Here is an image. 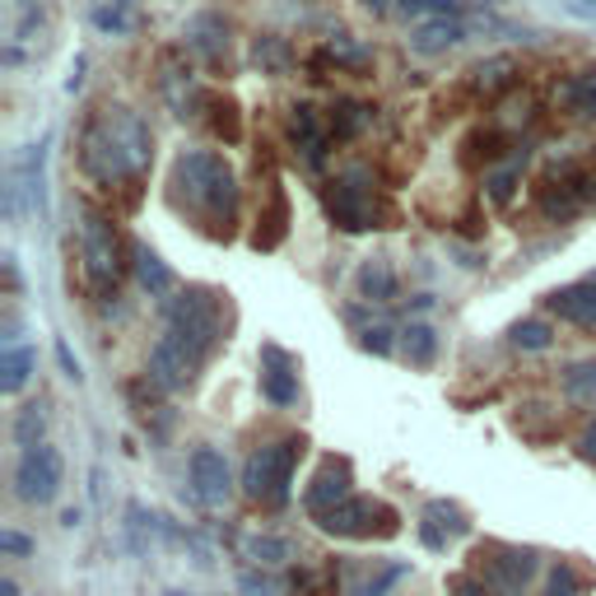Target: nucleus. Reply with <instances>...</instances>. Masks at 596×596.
Segmentation results:
<instances>
[{"instance_id":"nucleus-1","label":"nucleus","mask_w":596,"mask_h":596,"mask_svg":"<svg viewBox=\"0 0 596 596\" xmlns=\"http://www.w3.org/2000/svg\"><path fill=\"white\" fill-rule=\"evenodd\" d=\"M149 159H154L149 126L126 108H102L80 136V164L102 187L136 183V177L149 168Z\"/></svg>"},{"instance_id":"nucleus-2","label":"nucleus","mask_w":596,"mask_h":596,"mask_svg":"<svg viewBox=\"0 0 596 596\" xmlns=\"http://www.w3.org/2000/svg\"><path fill=\"white\" fill-rule=\"evenodd\" d=\"M177 201H187V211L205 219L215 238H228L233 215H238V177H233L228 159L215 149H187L173 168Z\"/></svg>"},{"instance_id":"nucleus-3","label":"nucleus","mask_w":596,"mask_h":596,"mask_svg":"<svg viewBox=\"0 0 596 596\" xmlns=\"http://www.w3.org/2000/svg\"><path fill=\"white\" fill-rule=\"evenodd\" d=\"M303 457V438H284V443H266L256 448L243 466V495L256 504H271L280 508L290 499V485H294V466Z\"/></svg>"},{"instance_id":"nucleus-4","label":"nucleus","mask_w":596,"mask_h":596,"mask_svg":"<svg viewBox=\"0 0 596 596\" xmlns=\"http://www.w3.org/2000/svg\"><path fill=\"white\" fill-rule=\"evenodd\" d=\"M369 173L364 168H350L341 183H335V192L326 196V215L335 228H345V233H364V228H382L378 219H387L392 211L369 192Z\"/></svg>"},{"instance_id":"nucleus-5","label":"nucleus","mask_w":596,"mask_h":596,"mask_svg":"<svg viewBox=\"0 0 596 596\" xmlns=\"http://www.w3.org/2000/svg\"><path fill=\"white\" fill-rule=\"evenodd\" d=\"M168 331H173L196 359H205V354L215 350V341H219V307H215V299L201 294V290H187L183 299H173V307H168Z\"/></svg>"},{"instance_id":"nucleus-6","label":"nucleus","mask_w":596,"mask_h":596,"mask_svg":"<svg viewBox=\"0 0 596 596\" xmlns=\"http://www.w3.org/2000/svg\"><path fill=\"white\" fill-rule=\"evenodd\" d=\"M80 256L94 284H117L121 275V247L113 219H102L94 205H80Z\"/></svg>"},{"instance_id":"nucleus-7","label":"nucleus","mask_w":596,"mask_h":596,"mask_svg":"<svg viewBox=\"0 0 596 596\" xmlns=\"http://www.w3.org/2000/svg\"><path fill=\"white\" fill-rule=\"evenodd\" d=\"M322 531H331V536H345V540H364V536H397L401 531V517L387 508V504H378V499H369V495H354L350 504H341L335 512H326L322 522H317Z\"/></svg>"},{"instance_id":"nucleus-8","label":"nucleus","mask_w":596,"mask_h":596,"mask_svg":"<svg viewBox=\"0 0 596 596\" xmlns=\"http://www.w3.org/2000/svg\"><path fill=\"white\" fill-rule=\"evenodd\" d=\"M61 476H66V461L57 448H23L19 466H14V495L23 504H51L57 499V489H61Z\"/></svg>"},{"instance_id":"nucleus-9","label":"nucleus","mask_w":596,"mask_h":596,"mask_svg":"<svg viewBox=\"0 0 596 596\" xmlns=\"http://www.w3.org/2000/svg\"><path fill=\"white\" fill-rule=\"evenodd\" d=\"M350 499H354V471H350V461L345 457H326L317 466V476L307 480V489H303V508L322 522L326 512H335V508L350 504Z\"/></svg>"},{"instance_id":"nucleus-10","label":"nucleus","mask_w":596,"mask_h":596,"mask_svg":"<svg viewBox=\"0 0 596 596\" xmlns=\"http://www.w3.org/2000/svg\"><path fill=\"white\" fill-rule=\"evenodd\" d=\"M196 369H201V359L177 341L173 331H164V341L149 350V378L164 387V392H183V387L196 378Z\"/></svg>"},{"instance_id":"nucleus-11","label":"nucleus","mask_w":596,"mask_h":596,"mask_svg":"<svg viewBox=\"0 0 596 596\" xmlns=\"http://www.w3.org/2000/svg\"><path fill=\"white\" fill-rule=\"evenodd\" d=\"M192 489L205 508H224L233 499V471H228L224 452H215V448L192 452Z\"/></svg>"},{"instance_id":"nucleus-12","label":"nucleus","mask_w":596,"mask_h":596,"mask_svg":"<svg viewBox=\"0 0 596 596\" xmlns=\"http://www.w3.org/2000/svg\"><path fill=\"white\" fill-rule=\"evenodd\" d=\"M476 559H485V555H476ZM531 568H536V555L531 550H504V559H485V578L495 583L499 596H517V592L527 587Z\"/></svg>"},{"instance_id":"nucleus-13","label":"nucleus","mask_w":596,"mask_h":596,"mask_svg":"<svg viewBox=\"0 0 596 596\" xmlns=\"http://www.w3.org/2000/svg\"><path fill=\"white\" fill-rule=\"evenodd\" d=\"M290 136L303 154V164L307 168H322L326 159V145H331V131H322V121H317V108H307V102H299L294 117H290Z\"/></svg>"},{"instance_id":"nucleus-14","label":"nucleus","mask_w":596,"mask_h":596,"mask_svg":"<svg viewBox=\"0 0 596 596\" xmlns=\"http://www.w3.org/2000/svg\"><path fill=\"white\" fill-rule=\"evenodd\" d=\"M424 546L429 550H448V540H457V536H466L471 531V522H466V512L457 508V504H448V499H433L429 508H424Z\"/></svg>"},{"instance_id":"nucleus-15","label":"nucleus","mask_w":596,"mask_h":596,"mask_svg":"<svg viewBox=\"0 0 596 596\" xmlns=\"http://www.w3.org/2000/svg\"><path fill=\"white\" fill-rule=\"evenodd\" d=\"M262 359H266V369H262V392H266L275 406H294V401H299V373H294V364H290V354L275 350V345H266Z\"/></svg>"},{"instance_id":"nucleus-16","label":"nucleus","mask_w":596,"mask_h":596,"mask_svg":"<svg viewBox=\"0 0 596 596\" xmlns=\"http://www.w3.org/2000/svg\"><path fill=\"white\" fill-rule=\"evenodd\" d=\"M466 38V23L461 19H424L410 29V51L414 57H438V51H448Z\"/></svg>"},{"instance_id":"nucleus-17","label":"nucleus","mask_w":596,"mask_h":596,"mask_svg":"<svg viewBox=\"0 0 596 596\" xmlns=\"http://www.w3.org/2000/svg\"><path fill=\"white\" fill-rule=\"evenodd\" d=\"M550 307H555V313H559L564 322L596 331V280H587V284H568V290H555V294H550Z\"/></svg>"},{"instance_id":"nucleus-18","label":"nucleus","mask_w":596,"mask_h":596,"mask_svg":"<svg viewBox=\"0 0 596 596\" xmlns=\"http://www.w3.org/2000/svg\"><path fill=\"white\" fill-rule=\"evenodd\" d=\"M517 75H522V66H517V57H489L471 70V94L476 98H499L504 89L517 85Z\"/></svg>"},{"instance_id":"nucleus-19","label":"nucleus","mask_w":596,"mask_h":596,"mask_svg":"<svg viewBox=\"0 0 596 596\" xmlns=\"http://www.w3.org/2000/svg\"><path fill=\"white\" fill-rule=\"evenodd\" d=\"M284 228H290V201H284V192L271 183V196H266L262 219H256V238H252V247H256V252L280 247V243H284Z\"/></svg>"},{"instance_id":"nucleus-20","label":"nucleus","mask_w":596,"mask_h":596,"mask_svg":"<svg viewBox=\"0 0 596 596\" xmlns=\"http://www.w3.org/2000/svg\"><path fill=\"white\" fill-rule=\"evenodd\" d=\"M555 102L564 113H578V117H596V70H578L568 75V80L559 85Z\"/></svg>"},{"instance_id":"nucleus-21","label":"nucleus","mask_w":596,"mask_h":596,"mask_svg":"<svg viewBox=\"0 0 596 596\" xmlns=\"http://www.w3.org/2000/svg\"><path fill=\"white\" fill-rule=\"evenodd\" d=\"M33 369H38V354L29 345H6V354H0V392L6 397L23 392V382L33 378Z\"/></svg>"},{"instance_id":"nucleus-22","label":"nucleus","mask_w":596,"mask_h":596,"mask_svg":"<svg viewBox=\"0 0 596 596\" xmlns=\"http://www.w3.org/2000/svg\"><path fill=\"white\" fill-rule=\"evenodd\" d=\"M359 294L373 299V303H392L397 299V275L387 256H369L364 271H359Z\"/></svg>"},{"instance_id":"nucleus-23","label":"nucleus","mask_w":596,"mask_h":596,"mask_svg":"<svg viewBox=\"0 0 596 596\" xmlns=\"http://www.w3.org/2000/svg\"><path fill=\"white\" fill-rule=\"evenodd\" d=\"M192 108H211L215 117H211V126H215V136H224V140H238L243 136V121H238V102L233 98H219V94H201Z\"/></svg>"},{"instance_id":"nucleus-24","label":"nucleus","mask_w":596,"mask_h":596,"mask_svg":"<svg viewBox=\"0 0 596 596\" xmlns=\"http://www.w3.org/2000/svg\"><path fill=\"white\" fill-rule=\"evenodd\" d=\"M136 275H140V284L154 294V299H164V294H173V271L159 262V252H149V247H136Z\"/></svg>"},{"instance_id":"nucleus-25","label":"nucleus","mask_w":596,"mask_h":596,"mask_svg":"<svg viewBox=\"0 0 596 596\" xmlns=\"http://www.w3.org/2000/svg\"><path fill=\"white\" fill-rule=\"evenodd\" d=\"M369 121H373V108H364V102H350V98H341V102H335V108H331V126H326V131H331L335 140H350V136H359V131H364Z\"/></svg>"},{"instance_id":"nucleus-26","label":"nucleus","mask_w":596,"mask_h":596,"mask_svg":"<svg viewBox=\"0 0 596 596\" xmlns=\"http://www.w3.org/2000/svg\"><path fill=\"white\" fill-rule=\"evenodd\" d=\"M517 183H522V159L495 164V168L485 173V187H489V201H495V205H508L517 196Z\"/></svg>"},{"instance_id":"nucleus-27","label":"nucleus","mask_w":596,"mask_h":596,"mask_svg":"<svg viewBox=\"0 0 596 596\" xmlns=\"http://www.w3.org/2000/svg\"><path fill=\"white\" fill-rule=\"evenodd\" d=\"M564 392L583 406H596V359H583V364L564 369Z\"/></svg>"},{"instance_id":"nucleus-28","label":"nucleus","mask_w":596,"mask_h":596,"mask_svg":"<svg viewBox=\"0 0 596 596\" xmlns=\"http://www.w3.org/2000/svg\"><path fill=\"white\" fill-rule=\"evenodd\" d=\"M406 359H410V364H433V354H438V335H433V326H424V322H410L406 326Z\"/></svg>"},{"instance_id":"nucleus-29","label":"nucleus","mask_w":596,"mask_h":596,"mask_svg":"<svg viewBox=\"0 0 596 596\" xmlns=\"http://www.w3.org/2000/svg\"><path fill=\"white\" fill-rule=\"evenodd\" d=\"M42 429H47V414H42V406L19 410V420H14V438H19L23 448H38V443H42Z\"/></svg>"},{"instance_id":"nucleus-30","label":"nucleus","mask_w":596,"mask_h":596,"mask_svg":"<svg viewBox=\"0 0 596 596\" xmlns=\"http://www.w3.org/2000/svg\"><path fill=\"white\" fill-rule=\"evenodd\" d=\"M550 341H555V331L546 322H517L512 326V345L517 350H550Z\"/></svg>"},{"instance_id":"nucleus-31","label":"nucleus","mask_w":596,"mask_h":596,"mask_svg":"<svg viewBox=\"0 0 596 596\" xmlns=\"http://www.w3.org/2000/svg\"><path fill=\"white\" fill-rule=\"evenodd\" d=\"M326 51H331L335 61H345V66H369V61H373V51H369L364 42H354L350 33H335V38L326 42Z\"/></svg>"},{"instance_id":"nucleus-32","label":"nucleus","mask_w":596,"mask_h":596,"mask_svg":"<svg viewBox=\"0 0 596 596\" xmlns=\"http://www.w3.org/2000/svg\"><path fill=\"white\" fill-rule=\"evenodd\" d=\"M457 6L461 0H401V10L414 14V19H457Z\"/></svg>"},{"instance_id":"nucleus-33","label":"nucleus","mask_w":596,"mask_h":596,"mask_svg":"<svg viewBox=\"0 0 596 596\" xmlns=\"http://www.w3.org/2000/svg\"><path fill=\"white\" fill-rule=\"evenodd\" d=\"M247 555L256 564H280V559H290V540H280V536H252L247 540Z\"/></svg>"},{"instance_id":"nucleus-34","label":"nucleus","mask_w":596,"mask_h":596,"mask_svg":"<svg viewBox=\"0 0 596 596\" xmlns=\"http://www.w3.org/2000/svg\"><path fill=\"white\" fill-rule=\"evenodd\" d=\"M256 61L266 70H290V47L284 38H256Z\"/></svg>"},{"instance_id":"nucleus-35","label":"nucleus","mask_w":596,"mask_h":596,"mask_svg":"<svg viewBox=\"0 0 596 596\" xmlns=\"http://www.w3.org/2000/svg\"><path fill=\"white\" fill-rule=\"evenodd\" d=\"M94 23L102 33H131V14H126L121 6H98L94 10Z\"/></svg>"},{"instance_id":"nucleus-36","label":"nucleus","mask_w":596,"mask_h":596,"mask_svg":"<svg viewBox=\"0 0 596 596\" xmlns=\"http://www.w3.org/2000/svg\"><path fill=\"white\" fill-rule=\"evenodd\" d=\"M583 583H578V568L574 564H555L550 568V596H578Z\"/></svg>"},{"instance_id":"nucleus-37","label":"nucleus","mask_w":596,"mask_h":596,"mask_svg":"<svg viewBox=\"0 0 596 596\" xmlns=\"http://www.w3.org/2000/svg\"><path fill=\"white\" fill-rule=\"evenodd\" d=\"M364 350L392 354V331H387V326H369V331H364Z\"/></svg>"},{"instance_id":"nucleus-38","label":"nucleus","mask_w":596,"mask_h":596,"mask_svg":"<svg viewBox=\"0 0 596 596\" xmlns=\"http://www.w3.org/2000/svg\"><path fill=\"white\" fill-rule=\"evenodd\" d=\"M0 550H6V555H29V550H33V540H29V536H19V531H0Z\"/></svg>"},{"instance_id":"nucleus-39","label":"nucleus","mask_w":596,"mask_h":596,"mask_svg":"<svg viewBox=\"0 0 596 596\" xmlns=\"http://www.w3.org/2000/svg\"><path fill=\"white\" fill-rule=\"evenodd\" d=\"M57 359H61V369H66V378H70V382H80V378H85V373H80V359L70 354V345H66V341H57Z\"/></svg>"},{"instance_id":"nucleus-40","label":"nucleus","mask_w":596,"mask_h":596,"mask_svg":"<svg viewBox=\"0 0 596 596\" xmlns=\"http://www.w3.org/2000/svg\"><path fill=\"white\" fill-rule=\"evenodd\" d=\"M448 587H452V596H485V587H476L471 578H452Z\"/></svg>"},{"instance_id":"nucleus-41","label":"nucleus","mask_w":596,"mask_h":596,"mask_svg":"<svg viewBox=\"0 0 596 596\" xmlns=\"http://www.w3.org/2000/svg\"><path fill=\"white\" fill-rule=\"evenodd\" d=\"M578 452H583L587 461H596V424H592V429L583 433V443H578Z\"/></svg>"},{"instance_id":"nucleus-42","label":"nucleus","mask_w":596,"mask_h":596,"mask_svg":"<svg viewBox=\"0 0 596 596\" xmlns=\"http://www.w3.org/2000/svg\"><path fill=\"white\" fill-rule=\"evenodd\" d=\"M568 6H574L578 14H587V19H596V0H568Z\"/></svg>"},{"instance_id":"nucleus-43","label":"nucleus","mask_w":596,"mask_h":596,"mask_svg":"<svg viewBox=\"0 0 596 596\" xmlns=\"http://www.w3.org/2000/svg\"><path fill=\"white\" fill-rule=\"evenodd\" d=\"M0 596H19V587H14L10 578H6V583H0Z\"/></svg>"}]
</instances>
